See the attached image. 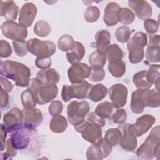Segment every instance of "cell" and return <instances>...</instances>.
Wrapping results in <instances>:
<instances>
[{
    "instance_id": "cell-25",
    "label": "cell",
    "mask_w": 160,
    "mask_h": 160,
    "mask_svg": "<svg viewBox=\"0 0 160 160\" xmlns=\"http://www.w3.org/2000/svg\"><path fill=\"white\" fill-rule=\"evenodd\" d=\"M85 52L86 51L84 45L78 41H76L73 49L69 52H68L66 54V56L68 62L72 64L82 60Z\"/></svg>"
},
{
    "instance_id": "cell-27",
    "label": "cell",
    "mask_w": 160,
    "mask_h": 160,
    "mask_svg": "<svg viewBox=\"0 0 160 160\" xmlns=\"http://www.w3.org/2000/svg\"><path fill=\"white\" fill-rule=\"evenodd\" d=\"M68 126V123L66 118L61 114L53 116L49 124L51 131L54 133H61L64 132Z\"/></svg>"
},
{
    "instance_id": "cell-21",
    "label": "cell",
    "mask_w": 160,
    "mask_h": 160,
    "mask_svg": "<svg viewBox=\"0 0 160 160\" xmlns=\"http://www.w3.org/2000/svg\"><path fill=\"white\" fill-rule=\"evenodd\" d=\"M36 78L42 84L50 83L56 84L60 80V75L55 69L50 68L39 71L36 74Z\"/></svg>"
},
{
    "instance_id": "cell-23",
    "label": "cell",
    "mask_w": 160,
    "mask_h": 160,
    "mask_svg": "<svg viewBox=\"0 0 160 160\" xmlns=\"http://www.w3.org/2000/svg\"><path fill=\"white\" fill-rule=\"evenodd\" d=\"M95 41L97 51L106 54V50L111 44V34L109 32L105 29L99 30L95 35Z\"/></svg>"
},
{
    "instance_id": "cell-53",
    "label": "cell",
    "mask_w": 160,
    "mask_h": 160,
    "mask_svg": "<svg viewBox=\"0 0 160 160\" xmlns=\"http://www.w3.org/2000/svg\"><path fill=\"white\" fill-rule=\"evenodd\" d=\"M9 102V96L8 92L4 89H1V96H0V106L1 108L6 107Z\"/></svg>"
},
{
    "instance_id": "cell-22",
    "label": "cell",
    "mask_w": 160,
    "mask_h": 160,
    "mask_svg": "<svg viewBox=\"0 0 160 160\" xmlns=\"http://www.w3.org/2000/svg\"><path fill=\"white\" fill-rule=\"evenodd\" d=\"M142 98L145 107L158 108L160 106L159 90L156 88L142 89Z\"/></svg>"
},
{
    "instance_id": "cell-32",
    "label": "cell",
    "mask_w": 160,
    "mask_h": 160,
    "mask_svg": "<svg viewBox=\"0 0 160 160\" xmlns=\"http://www.w3.org/2000/svg\"><path fill=\"white\" fill-rule=\"evenodd\" d=\"M147 79L152 85L155 84L156 89L159 90V64L150 65L147 71Z\"/></svg>"
},
{
    "instance_id": "cell-49",
    "label": "cell",
    "mask_w": 160,
    "mask_h": 160,
    "mask_svg": "<svg viewBox=\"0 0 160 160\" xmlns=\"http://www.w3.org/2000/svg\"><path fill=\"white\" fill-rule=\"evenodd\" d=\"M6 146H7V150L5 152L1 154V158L3 159H8L16 156L17 154V149L12 144L10 138L7 139Z\"/></svg>"
},
{
    "instance_id": "cell-15",
    "label": "cell",
    "mask_w": 160,
    "mask_h": 160,
    "mask_svg": "<svg viewBox=\"0 0 160 160\" xmlns=\"http://www.w3.org/2000/svg\"><path fill=\"white\" fill-rule=\"evenodd\" d=\"M22 124L28 129L34 130L42 121L41 111L38 108H24Z\"/></svg>"
},
{
    "instance_id": "cell-8",
    "label": "cell",
    "mask_w": 160,
    "mask_h": 160,
    "mask_svg": "<svg viewBox=\"0 0 160 160\" xmlns=\"http://www.w3.org/2000/svg\"><path fill=\"white\" fill-rule=\"evenodd\" d=\"M2 34L13 41H24L28 36L27 28L14 21H6L1 26Z\"/></svg>"
},
{
    "instance_id": "cell-6",
    "label": "cell",
    "mask_w": 160,
    "mask_h": 160,
    "mask_svg": "<svg viewBox=\"0 0 160 160\" xmlns=\"http://www.w3.org/2000/svg\"><path fill=\"white\" fill-rule=\"evenodd\" d=\"M27 45L28 51L39 58L51 57L56 52V45L50 41H41L33 38L27 41Z\"/></svg>"
},
{
    "instance_id": "cell-50",
    "label": "cell",
    "mask_w": 160,
    "mask_h": 160,
    "mask_svg": "<svg viewBox=\"0 0 160 160\" xmlns=\"http://www.w3.org/2000/svg\"><path fill=\"white\" fill-rule=\"evenodd\" d=\"M12 50L9 43L4 40L0 41V56L3 58H6L10 56Z\"/></svg>"
},
{
    "instance_id": "cell-42",
    "label": "cell",
    "mask_w": 160,
    "mask_h": 160,
    "mask_svg": "<svg viewBox=\"0 0 160 160\" xmlns=\"http://www.w3.org/2000/svg\"><path fill=\"white\" fill-rule=\"evenodd\" d=\"M159 46H148L146 51V60L150 62H159Z\"/></svg>"
},
{
    "instance_id": "cell-46",
    "label": "cell",
    "mask_w": 160,
    "mask_h": 160,
    "mask_svg": "<svg viewBox=\"0 0 160 160\" xmlns=\"http://www.w3.org/2000/svg\"><path fill=\"white\" fill-rule=\"evenodd\" d=\"M144 27L148 34H155L159 29V23L153 19H147L144 21Z\"/></svg>"
},
{
    "instance_id": "cell-10",
    "label": "cell",
    "mask_w": 160,
    "mask_h": 160,
    "mask_svg": "<svg viewBox=\"0 0 160 160\" xmlns=\"http://www.w3.org/2000/svg\"><path fill=\"white\" fill-rule=\"evenodd\" d=\"M91 72V66L85 63L76 62L68 69V78L71 84L79 83L84 81V79L89 78Z\"/></svg>"
},
{
    "instance_id": "cell-30",
    "label": "cell",
    "mask_w": 160,
    "mask_h": 160,
    "mask_svg": "<svg viewBox=\"0 0 160 160\" xmlns=\"http://www.w3.org/2000/svg\"><path fill=\"white\" fill-rule=\"evenodd\" d=\"M132 81L136 87L140 89H149L152 84L147 79V71L143 70L134 74Z\"/></svg>"
},
{
    "instance_id": "cell-43",
    "label": "cell",
    "mask_w": 160,
    "mask_h": 160,
    "mask_svg": "<svg viewBox=\"0 0 160 160\" xmlns=\"http://www.w3.org/2000/svg\"><path fill=\"white\" fill-rule=\"evenodd\" d=\"M12 46L15 53L19 57L24 56L27 54L28 51L27 42L25 41H12Z\"/></svg>"
},
{
    "instance_id": "cell-29",
    "label": "cell",
    "mask_w": 160,
    "mask_h": 160,
    "mask_svg": "<svg viewBox=\"0 0 160 160\" xmlns=\"http://www.w3.org/2000/svg\"><path fill=\"white\" fill-rule=\"evenodd\" d=\"M108 69L112 76L120 78L126 72V64L122 59L108 61Z\"/></svg>"
},
{
    "instance_id": "cell-41",
    "label": "cell",
    "mask_w": 160,
    "mask_h": 160,
    "mask_svg": "<svg viewBox=\"0 0 160 160\" xmlns=\"http://www.w3.org/2000/svg\"><path fill=\"white\" fill-rule=\"evenodd\" d=\"M100 16V10L96 6H89L84 13V18L88 22H94L97 21Z\"/></svg>"
},
{
    "instance_id": "cell-37",
    "label": "cell",
    "mask_w": 160,
    "mask_h": 160,
    "mask_svg": "<svg viewBox=\"0 0 160 160\" xmlns=\"http://www.w3.org/2000/svg\"><path fill=\"white\" fill-rule=\"evenodd\" d=\"M21 99L24 108H34L36 106V101L33 92L29 89L22 91L21 94Z\"/></svg>"
},
{
    "instance_id": "cell-45",
    "label": "cell",
    "mask_w": 160,
    "mask_h": 160,
    "mask_svg": "<svg viewBox=\"0 0 160 160\" xmlns=\"http://www.w3.org/2000/svg\"><path fill=\"white\" fill-rule=\"evenodd\" d=\"M63 109V104L61 101L58 100L52 101L49 106V113L52 116H56L61 114Z\"/></svg>"
},
{
    "instance_id": "cell-20",
    "label": "cell",
    "mask_w": 160,
    "mask_h": 160,
    "mask_svg": "<svg viewBox=\"0 0 160 160\" xmlns=\"http://www.w3.org/2000/svg\"><path fill=\"white\" fill-rule=\"evenodd\" d=\"M0 16H4L7 21H14L16 19L19 11V7L13 1H0Z\"/></svg>"
},
{
    "instance_id": "cell-24",
    "label": "cell",
    "mask_w": 160,
    "mask_h": 160,
    "mask_svg": "<svg viewBox=\"0 0 160 160\" xmlns=\"http://www.w3.org/2000/svg\"><path fill=\"white\" fill-rule=\"evenodd\" d=\"M108 88L102 84H97L91 86L88 98L93 102H98L104 99L108 94Z\"/></svg>"
},
{
    "instance_id": "cell-17",
    "label": "cell",
    "mask_w": 160,
    "mask_h": 160,
    "mask_svg": "<svg viewBox=\"0 0 160 160\" xmlns=\"http://www.w3.org/2000/svg\"><path fill=\"white\" fill-rule=\"evenodd\" d=\"M37 12L38 9L34 3L31 2L25 3L19 11V24L26 28L30 27L34 22Z\"/></svg>"
},
{
    "instance_id": "cell-31",
    "label": "cell",
    "mask_w": 160,
    "mask_h": 160,
    "mask_svg": "<svg viewBox=\"0 0 160 160\" xmlns=\"http://www.w3.org/2000/svg\"><path fill=\"white\" fill-rule=\"evenodd\" d=\"M114 105L109 101H103L98 104L95 108V112L103 119H108L111 117L113 110Z\"/></svg>"
},
{
    "instance_id": "cell-38",
    "label": "cell",
    "mask_w": 160,
    "mask_h": 160,
    "mask_svg": "<svg viewBox=\"0 0 160 160\" xmlns=\"http://www.w3.org/2000/svg\"><path fill=\"white\" fill-rule=\"evenodd\" d=\"M75 41L73 38L69 34H64L61 36L58 41V47L62 51H69L73 49Z\"/></svg>"
},
{
    "instance_id": "cell-4",
    "label": "cell",
    "mask_w": 160,
    "mask_h": 160,
    "mask_svg": "<svg viewBox=\"0 0 160 160\" xmlns=\"http://www.w3.org/2000/svg\"><path fill=\"white\" fill-rule=\"evenodd\" d=\"M89 109V102L86 101L70 102L67 108L68 119L70 124L74 126L82 122Z\"/></svg>"
},
{
    "instance_id": "cell-5",
    "label": "cell",
    "mask_w": 160,
    "mask_h": 160,
    "mask_svg": "<svg viewBox=\"0 0 160 160\" xmlns=\"http://www.w3.org/2000/svg\"><path fill=\"white\" fill-rule=\"evenodd\" d=\"M91 84L86 81L74 83L71 86L64 85L61 91V97L64 102H68L72 98L83 99L86 98Z\"/></svg>"
},
{
    "instance_id": "cell-11",
    "label": "cell",
    "mask_w": 160,
    "mask_h": 160,
    "mask_svg": "<svg viewBox=\"0 0 160 160\" xmlns=\"http://www.w3.org/2000/svg\"><path fill=\"white\" fill-rule=\"evenodd\" d=\"M129 124H121L118 128L121 132V138L119 141V146L127 151H134L138 146V141L136 136L131 130Z\"/></svg>"
},
{
    "instance_id": "cell-28",
    "label": "cell",
    "mask_w": 160,
    "mask_h": 160,
    "mask_svg": "<svg viewBox=\"0 0 160 160\" xmlns=\"http://www.w3.org/2000/svg\"><path fill=\"white\" fill-rule=\"evenodd\" d=\"M103 138L95 144L89 146L86 152V156L88 160H100L104 159L103 151L102 149V142Z\"/></svg>"
},
{
    "instance_id": "cell-52",
    "label": "cell",
    "mask_w": 160,
    "mask_h": 160,
    "mask_svg": "<svg viewBox=\"0 0 160 160\" xmlns=\"http://www.w3.org/2000/svg\"><path fill=\"white\" fill-rule=\"evenodd\" d=\"M0 82L1 88L6 90L8 92H11L13 89V85L12 84V83L6 78H4L2 76H1L0 77Z\"/></svg>"
},
{
    "instance_id": "cell-13",
    "label": "cell",
    "mask_w": 160,
    "mask_h": 160,
    "mask_svg": "<svg viewBox=\"0 0 160 160\" xmlns=\"http://www.w3.org/2000/svg\"><path fill=\"white\" fill-rule=\"evenodd\" d=\"M128 89L122 84H116L109 89V96L114 108L124 106L127 102Z\"/></svg>"
},
{
    "instance_id": "cell-54",
    "label": "cell",
    "mask_w": 160,
    "mask_h": 160,
    "mask_svg": "<svg viewBox=\"0 0 160 160\" xmlns=\"http://www.w3.org/2000/svg\"><path fill=\"white\" fill-rule=\"evenodd\" d=\"M149 44L148 46H159V35L149 34Z\"/></svg>"
},
{
    "instance_id": "cell-19",
    "label": "cell",
    "mask_w": 160,
    "mask_h": 160,
    "mask_svg": "<svg viewBox=\"0 0 160 160\" xmlns=\"http://www.w3.org/2000/svg\"><path fill=\"white\" fill-rule=\"evenodd\" d=\"M120 6L114 2H109L104 8V22L108 26H114L118 23V14Z\"/></svg>"
},
{
    "instance_id": "cell-40",
    "label": "cell",
    "mask_w": 160,
    "mask_h": 160,
    "mask_svg": "<svg viewBox=\"0 0 160 160\" xmlns=\"http://www.w3.org/2000/svg\"><path fill=\"white\" fill-rule=\"evenodd\" d=\"M131 34L130 28L126 26H122L118 28L115 32V37L118 42L125 43L129 41Z\"/></svg>"
},
{
    "instance_id": "cell-36",
    "label": "cell",
    "mask_w": 160,
    "mask_h": 160,
    "mask_svg": "<svg viewBox=\"0 0 160 160\" xmlns=\"http://www.w3.org/2000/svg\"><path fill=\"white\" fill-rule=\"evenodd\" d=\"M135 19V14L128 8H121L118 14V21L124 25L131 24Z\"/></svg>"
},
{
    "instance_id": "cell-55",
    "label": "cell",
    "mask_w": 160,
    "mask_h": 160,
    "mask_svg": "<svg viewBox=\"0 0 160 160\" xmlns=\"http://www.w3.org/2000/svg\"><path fill=\"white\" fill-rule=\"evenodd\" d=\"M7 131L5 129V128L1 126V149L2 151L6 147V137L7 134Z\"/></svg>"
},
{
    "instance_id": "cell-44",
    "label": "cell",
    "mask_w": 160,
    "mask_h": 160,
    "mask_svg": "<svg viewBox=\"0 0 160 160\" xmlns=\"http://www.w3.org/2000/svg\"><path fill=\"white\" fill-rule=\"evenodd\" d=\"M106 76L105 71L102 68H91V74L89 79L93 82H99L102 81Z\"/></svg>"
},
{
    "instance_id": "cell-51",
    "label": "cell",
    "mask_w": 160,
    "mask_h": 160,
    "mask_svg": "<svg viewBox=\"0 0 160 160\" xmlns=\"http://www.w3.org/2000/svg\"><path fill=\"white\" fill-rule=\"evenodd\" d=\"M35 64L39 69H49L51 65V59L50 57H38L35 60Z\"/></svg>"
},
{
    "instance_id": "cell-2",
    "label": "cell",
    "mask_w": 160,
    "mask_h": 160,
    "mask_svg": "<svg viewBox=\"0 0 160 160\" xmlns=\"http://www.w3.org/2000/svg\"><path fill=\"white\" fill-rule=\"evenodd\" d=\"M159 126L154 127L150 131L144 142L136 151L137 156L143 159L159 158L160 156V132Z\"/></svg>"
},
{
    "instance_id": "cell-9",
    "label": "cell",
    "mask_w": 160,
    "mask_h": 160,
    "mask_svg": "<svg viewBox=\"0 0 160 160\" xmlns=\"http://www.w3.org/2000/svg\"><path fill=\"white\" fill-rule=\"evenodd\" d=\"M33 94L37 103L42 105L56 98L58 94V88L55 84H42Z\"/></svg>"
},
{
    "instance_id": "cell-34",
    "label": "cell",
    "mask_w": 160,
    "mask_h": 160,
    "mask_svg": "<svg viewBox=\"0 0 160 160\" xmlns=\"http://www.w3.org/2000/svg\"><path fill=\"white\" fill-rule=\"evenodd\" d=\"M121 138V132L120 130L117 128H110L105 132L104 141L111 145V146H115L118 145Z\"/></svg>"
},
{
    "instance_id": "cell-35",
    "label": "cell",
    "mask_w": 160,
    "mask_h": 160,
    "mask_svg": "<svg viewBox=\"0 0 160 160\" xmlns=\"http://www.w3.org/2000/svg\"><path fill=\"white\" fill-rule=\"evenodd\" d=\"M106 58L108 61L122 59L124 52L117 44H110L106 50Z\"/></svg>"
},
{
    "instance_id": "cell-1",
    "label": "cell",
    "mask_w": 160,
    "mask_h": 160,
    "mask_svg": "<svg viewBox=\"0 0 160 160\" xmlns=\"http://www.w3.org/2000/svg\"><path fill=\"white\" fill-rule=\"evenodd\" d=\"M1 75L13 80L18 86L26 87L29 82L31 71L22 63L10 60L1 61Z\"/></svg>"
},
{
    "instance_id": "cell-12",
    "label": "cell",
    "mask_w": 160,
    "mask_h": 160,
    "mask_svg": "<svg viewBox=\"0 0 160 160\" xmlns=\"http://www.w3.org/2000/svg\"><path fill=\"white\" fill-rule=\"evenodd\" d=\"M2 126L7 132H12L22 124L23 113L22 111L18 108H13L7 112L3 116Z\"/></svg>"
},
{
    "instance_id": "cell-39",
    "label": "cell",
    "mask_w": 160,
    "mask_h": 160,
    "mask_svg": "<svg viewBox=\"0 0 160 160\" xmlns=\"http://www.w3.org/2000/svg\"><path fill=\"white\" fill-rule=\"evenodd\" d=\"M51 26L49 24L43 20L39 21L35 23L34 26V32L39 37H46L51 32Z\"/></svg>"
},
{
    "instance_id": "cell-18",
    "label": "cell",
    "mask_w": 160,
    "mask_h": 160,
    "mask_svg": "<svg viewBox=\"0 0 160 160\" xmlns=\"http://www.w3.org/2000/svg\"><path fill=\"white\" fill-rule=\"evenodd\" d=\"M128 5L134 10V14L141 20L145 21L152 16V6L146 1H129Z\"/></svg>"
},
{
    "instance_id": "cell-14",
    "label": "cell",
    "mask_w": 160,
    "mask_h": 160,
    "mask_svg": "<svg viewBox=\"0 0 160 160\" xmlns=\"http://www.w3.org/2000/svg\"><path fill=\"white\" fill-rule=\"evenodd\" d=\"M156 118L151 114H144L136 119L135 123L129 124V128L136 136L146 133L155 123Z\"/></svg>"
},
{
    "instance_id": "cell-7",
    "label": "cell",
    "mask_w": 160,
    "mask_h": 160,
    "mask_svg": "<svg viewBox=\"0 0 160 160\" xmlns=\"http://www.w3.org/2000/svg\"><path fill=\"white\" fill-rule=\"evenodd\" d=\"M75 130L80 132L82 138L92 144L99 141L102 138L101 127L84 120L81 124L74 126Z\"/></svg>"
},
{
    "instance_id": "cell-47",
    "label": "cell",
    "mask_w": 160,
    "mask_h": 160,
    "mask_svg": "<svg viewBox=\"0 0 160 160\" xmlns=\"http://www.w3.org/2000/svg\"><path fill=\"white\" fill-rule=\"evenodd\" d=\"M127 119V112L124 109H118L112 114V119L115 124H123Z\"/></svg>"
},
{
    "instance_id": "cell-26",
    "label": "cell",
    "mask_w": 160,
    "mask_h": 160,
    "mask_svg": "<svg viewBox=\"0 0 160 160\" xmlns=\"http://www.w3.org/2000/svg\"><path fill=\"white\" fill-rule=\"evenodd\" d=\"M131 109L135 114H141L144 109V104L142 98V89H138L133 91L131 99Z\"/></svg>"
},
{
    "instance_id": "cell-3",
    "label": "cell",
    "mask_w": 160,
    "mask_h": 160,
    "mask_svg": "<svg viewBox=\"0 0 160 160\" xmlns=\"http://www.w3.org/2000/svg\"><path fill=\"white\" fill-rule=\"evenodd\" d=\"M148 45L147 34L142 32H136L128 41L129 60L132 64L140 62L144 57V47Z\"/></svg>"
},
{
    "instance_id": "cell-48",
    "label": "cell",
    "mask_w": 160,
    "mask_h": 160,
    "mask_svg": "<svg viewBox=\"0 0 160 160\" xmlns=\"http://www.w3.org/2000/svg\"><path fill=\"white\" fill-rule=\"evenodd\" d=\"M86 120L89 122L96 124L101 128L104 126L106 124L105 119H103L99 116L95 112H88L86 115Z\"/></svg>"
},
{
    "instance_id": "cell-33",
    "label": "cell",
    "mask_w": 160,
    "mask_h": 160,
    "mask_svg": "<svg viewBox=\"0 0 160 160\" xmlns=\"http://www.w3.org/2000/svg\"><path fill=\"white\" fill-rule=\"evenodd\" d=\"M106 54L101 53L98 51L92 52L89 57V63L91 68H102L106 62Z\"/></svg>"
},
{
    "instance_id": "cell-16",
    "label": "cell",
    "mask_w": 160,
    "mask_h": 160,
    "mask_svg": "<svg viewBox=\"0 0 160 160\" xmlns=\"http://www.w3.org/2000/svg\"><path fill=\"white\" fill-rule=\"evenodd\" d=\"M28 131L30 130L22 124L19 128L12 131L10 139L16 149H24L28 146L30 141Z\"/></svg>"
}]
</instances>
